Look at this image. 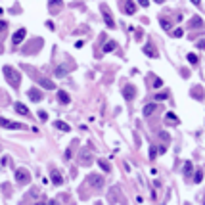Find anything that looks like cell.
Returning a JSON list of instances; mask_svg holds the SVG:
<instances>
[{
    "instance_id": "cell-1",
    "label": "cell",
    "mask_w": 205,
    "mask_h": 205,
    "mask_svg": "<svg viewBox=\"0 0 205 205\" xmlns=\"http://www.w3.org/2000/svg\"><path fill=\"white\" fill-rule=\"evenodd\" d=\"M2 73L6 75V79H8V83L12 84L14 88H17L19 86V83H21V75L17 73L15 69H12L10 65H4V69H2Z\"/></svg>"
},
{
    "instance_id": "cell-2",
    "label": "cell",
    "mask_w": 205,
    "mask_h": 205,
    "mask_svg": "<svg viewBox=\"0 0 205 205\" xmlns=\"http://www.w3.org/2000/svg\"><path fill=\"white\" fill-rule=\"evenodd\" d=\"M0 127H4V128H14V130H19V128H23V125H21V123H15V121H10V119L0 117Z\"/></svg>"
},
{
    "instance_id": "cell-3",
    "label": "cell",
    "mask_w": 205,
    "mask_h": 205,
    "mask_svg": "<svg viewBox=\"0 0 205 205\" xmlns=\"http://www.w3.org/2000/svg\"><path fill=\"white\" fill-rule=\"evenodd\" d=\"M29 172L25 171V169H17V171H15V180H17V182H21V184H27L29 182Z\"/></svg>"
},
{
    "instance_id": "cell-4",
    "label": "cell",
    "mask_w": 205,
    "mask_h": 205,
    "mask_svg": "<svg viewBox=\"0 0 205 205\" xmlns=\"http://www.w3.org/2000/svg\"><path fill=\"white\" fill-rule=\"evenodd\" d=\"M102 12H104V21H106V25L109 27V29H113V27H115V21H113V17L109 15V10H107V6H102Z\"/></svg>"
},
{
    "instance_id": "cell-5",
    "label": "cell",
    "mask_w": 205,
    "mask_h": 205,
    "mask_svg": "<svg viewBox=\"0 0 205 205\" xmlns=\"http://www.w3.org/2000/svg\"><path fill=\"white\" fill-rule=\"evenodd\" d=\"M142 50H144V54H146V56H150V58H157V56H159V52L155 50V46H154L151 42H148L146 46L142 48Z\"/></svg>"
},
{
    "instance_id": "cell-6",
    "label": "cell",
    "mask_w": 205,
    "mask_h": 205,
    "mask_svg": "<svg viewBox=\"0 0 205 205\" xmlns=\"http://www.w3.org/2000/svg\"><path fill=\"white\" fill-rule=\"evenodd\" d=\"M25 35H27V31H25V29H17V31L14 33V37H12V42H14L15 46H17V44L21 42L23 38H25Z\"/></svg>"
},
{
    "instance_id": "cell-7",
    "label": "cell",
    "mask_w": 205,
    "mask_h": 205,
    "mask_svg": "<svg viewBox=\"0 0 205 205\" xmlns=\"http://www.w3.org/2000/svg\"><path fill=\"white\" fill-rule=\"evenodd\" d=\"M123 92H125V98H127V100H132V98H134V92H136V88L132 86V84H127Z\"/></svg>"
},
{
    "instance_id": "cell-8",
    "label": "cell",
    "mask_w": 205,
    "mask_h": 205,
    "mask_svg": "<svg viewBox=\"0 0 205 205\" xmlns=\"http://www.w3.org/2000/svg\"><path fill=\"white\" fill-rule=\"evenodd\" d=\"M29 98L33 100V102H41V100H42V94L37 90V88H31V90H29Z\"/></svg>"
},
{
    "instance_id": "cell-9",
    "label": "cell",
    "mask_w": 205,
    "mask_h": 205,
    "mask_svg": "<svg viewBox=\"0 0 205 205\" xmlns=\"http://www.w3.org/2000/svg\"><path fill=\"white\" fill-rule=\"evenodd\" d=\"M58 100H59V104H69V94H67L65 90H58Z\"/></svg>"
},
{
    "instance_id": "cell-10",
    "label": "cell",
    "mask_w": 205,
    "mask_h": 205,
    "mask_svg": "<svg viewBox=\"0 0 205 205\" xmlns=\"http://www.w3.org/2000/svg\"><path fill=\"white\" fill-rule=\"evenodd\" d=\"M165 121H167L169 125H178V117H176L172 111H169V113L165 115Z\"/></svg>"
},
{
    "instance_id": "cell-11",
    "label": "cell",
    "mask_w": 205,
    "mask_h": 205,
    "mask_svg": "<svg viewBox=\"0 0 205 205\" xmlns=\"http://www.w3.org/2000/svg\"><path fill=\"white\" fill-rule=\"evenodd\" d=\"M155 109H157V106H155V104H148V106H144V117H150Z\"/></svg>"
},
{
    "instance_id": "cell-12",
    "label": "cell",
    "mask_w": 205,
    "mask_h": 205,
    "mask_svg": "<svg viewBox=\"0 0 205 205\" xmlns=\"http://www.w3.org/2000/svg\"><path fill=\"white\" fill-rule=\"evenodd\" d=\"M15 111H17V113H21V115H29V109H27V106H25V104H21V102L15 104Z\"/></svg>"
},
{
    "instance_id": "cell-13",
    "label": "cell",
    "mask_w": 205,
    "mask_h": 205,
    "mask_svg": "<svg viewBox=\"0 0 205 205\" xmlns=\"http://www.w3.org/2000/svg\"><path fill=\"white\" fill-rule=\"evenodd\" d=\"M52 182H54L56 186H62L63 180H62V175H59L58 171H52Z\"/></svg>"
},
{
    "instance_id": "cell-14",
    "label": "cell",
    "mask_w": 205,
    "mask_h": 205,
    "mask_svg": "<svg viewBox=\"0 0 205 205\" xmlns=\"http://www.w3.org/2000/svg\"><path fill=\"white\" fill-rule=\"evenodd\" d=\"M54 127H56V128H59V130H65V132H69V130H71V127H69L67 123H63V121H56V123H54Z\"/></svg>"
},
{
    "instance_id": "cell-15",
    "label": "cell",
    "mask_w": 205,
    "mask_h": 205,
    "mask_svg": "<svg viewBox=\"0 0 205 205\" xmlns=\"http://www.w3.org/2000/svg\"><path fill=\"white\" fill-rule=\"evenodd\" d=\"M38 83H41L44 88H50V90H54V88H56V84L52 83V81H48V79H38Z\"/></svg>"
},
{
    "instance_id": "cell-16",
    "label": "cell",
    "mask_w": 205,
    "mask_h": 205,
    "mask_svg": "<svg viewBox=\"0 0 205 205\" xmlns=\"http://www.w3.org/2000/svg\"><path fill=\"white\" fill-rule=\"evenodd\" d=\"M201 25H203V19H201V17L190 19V27H192V29H196V27H201Z\"/></svg>"
},
{
    "instance_id": "cell-17",
    "label": "cell",
    "mask_w": 205,
    "mask_h": 205,
    "mask_svg": "<svg viewBox=\"0 0 205 205\" xmlns=\"http://www.w3.org/2000/svg\"><path fill=\"white\" fill-rule=\"evenodd\" d=\"M192 171H194V165H192V161H186V163H184V175L190 176Z\"/></svg>"
},
{
    "instance_id": "cell-18",
    "label": "cell",
    "mask_w": 205,
    "mask_h": 205,
    "mask_svg": "<svg viewBox=\"0 0 205 205\" xmlns=\"http://www.w3.org/2000/svg\"><path fill=\"white\" fill-rule=\"evenodd\" d=\"M88 180H90V182L94 184V186H98V188H100V186H102V184H104V180L100 178V176H96V175H92V176H90V178H88Z\"/></svg>"
},
{
    "instance_id": "cell-19",
    "label": "cell",
    "mask_w": 205,
    "mask_h": 205,
    "mask_svg": "<svg viewBox=\"0 0 205 205\" xmlns=\"http://www.w3.org/2000/svg\"><path fill=\"white\" fill-rule=\"evenodd\" d=\"M98 165H100V167H102V169H104V171H106V172H109V171H111L109 163H107L106 159H98Z\"/></svg>"
},
{
    "instance_id": "cell-20",
    "label": "cell",
    "mask_w": 205,
    "mask_h": 205,
    "mask_svg": "<svg viewBox=\"0 0 205 205\" xmlns=\"http://www.w3.org/2000/svg\"><path fill=\"white\" fill-rule=\"evenodd\" d=\"M115 48H117V42L109 41V42H106V46H104V52H111V50H115Z\"/></svg>"
},
{
    "instance_id": "cell-21",
    "label": "cell",
    "mask_w": 205,
    "mask_h": 205,
    "mask_svg": "<svg viewBox=\"0 0 205 205\" xmlns=\"http://www.w3.org/2000/svg\"><path fill=\"white\" fill-rule=\"evenodd\" d=\"M125 12H127V14H134L136 12V4H132V2L125 4Z\"/></svg>"
},
{
    "instance_id": "cell-22",
    "label": "cell",
    "mask_w": 205,
    "mask_h": 205,
    "mask_svg": "<svg viewBox=\"0 0 205 205\" xmlns=\"http://www.w3.org/2000/svg\"><path fill=\"white\" fill-rule=\"evenodd\" d=\"M159 23H161V27H163V29H171V23H169V19L161 17V19H159Z\"/></svg>"
},
{
    "instance_id": "cell-23",
    "label": "cell",
    "mask_w": 205,
    "mask_h": 205,
    "mask_svg": "<svg viewBox=\"0 0 205 205\" xmlns=\"http://www.w3.org/2000/svg\"><path fill=\"white\" fill-rule=\"evenodd\" d=\"M157 151H159L157 148L151 146V148H150V159H155V157H157Z\"/></svg>"
},
{
    "instance_id": "cell-24",
    "label": "cell",
    "mask_w": 205,
    "mask_h": 205,
    "mask_svg": "<svg viewBox=\"0 0 205 205\" xmlns=\"http://www.w3.org/2000/svg\"><path fill=\"white\" fill-rule=\"evenodd\" d=\"M169 98V92H157L155 94V100H167Z\"/></svg>"
},
{
    "instance_id": "cell-25",
    "label": "cell",
    "mask_w": 205,
    "mask_h": 205,
    "mask_svg": "<svg viewBox=\"0 0 205 205\" xmlns=\"http://www.w3.org/2000/svg\"><path fill=\"white\" fill-rule=\"evenodd\" d=\"M188 62L190 63H198V56L196 54H188Z\"/></svg>"
},
{
    "instance_id": "cell-26",
    "label": "cell",
    "mask_w": 205,
    "mask_h": 205,
    "mask_svg": "<svg viewBox=\"0 0 205 205\" xmlns=\"http://www.w3.org/2000/svg\"><path fill=\"white\" fill-rule=\"evenodd\" d=\"M201 178H203V172L198 171V172H196V176H194V180H196V182H201Z\"/></svg>"
},
{
    "instance_id": "cell-27",
    "label": "cell",
    "mask_w": 205,
    "mask_h": 205,
    "mask_svg": "<svg viewBox=\"0 0 205 205\" xmlns=\"http://www.w3.org/2000/svg\"><path fill=\"white\" fill-rule=\"evenodd\" d=\"M6 27H8V23L4 21V19H0V33H2V31H6Z\"/></svg>"
},
{
    "instance_id": "cell-28",
    "label": "cell",
    "mask_w": 205,
    "mask_h": 205,
    "mask_svg": "<svg viewBox=\"0 0 205 205\" xmlns=\"http://www.w3.org/2000/svg\"><path fill=\"white\" fill-rule=\"evenodd\" d=\"M161 84H163V81H161V79H154V86H155V88H159Z\"/></svg>"
},
{
    "instance_id": "cell-29",
    "label": "cell",
    "mask_w": 205,
    "mask_h": 205,
    "mask_svg": "<svg viewBox=\"0 0 205 205\" xmlns=\"http://www.w3.org/2000/svg\"><path fill=\"white\" fill-rule=\"evenodd\" d=\"M172 35H175V37H182V29H175V33H172Z\"/></svg>"
},
{
    "instance_id": "cell-30",
    "label": "cell",
    "mask_w": 205,
    "mask_h": 205,
    "mask_svg": "<svg viewBox=\"0 0 205 205\" xmlns=\"http://www.w3.org/2000/svg\"><path fill=\"white\" fill-rule=\"evenodd\" d=\"M38 117H41V119H42V121H46V119H48V115H46V113H44V111H41V113H38Z\"/></svg>"
},
{
    "instance_id": "cell-31",
    "label": "cell",
    "mask_w": 205,
    "mask_h": 205,
    "mask_svg": "<svg viewBox=\"0 0 205 205\" xmlns=\"http://www.w3.org/2000/svg\"><path fill=\"white\" fill-rule=\"evenodd\" d=\"M198 46H199V48H203V50H205V41H199V42H198Z\"/></svg>"
},
{
    "instance_id": "cell-32",
    "label": "cell",
    "mask_w": 205,
    "mask_h": 205,
    "mask_svg": "<svg viewBox=\"0 0 205 205\" xmlns=\"http://www.w3.org/2000/svg\"><path fill=\"white\" fill-rule=\"evenodd\" d=\"M37 205H46V203H37Z\"/></svg>"
},
{
    "instance_id": "cell-33",
    "label": "cell",
    "mask_w": 205,
    "mask_h": 205,
    "mask_svg": "<svg viewBox=\"0 0 205 205\" xmlns=\"http://www.w3.org/2000/svg\"><path fill=\"white\" fill-rule=\"evenodd\" d=\"M203 205H205V201H203Z\"/></svg>"
}]
</instances>
